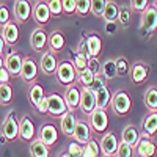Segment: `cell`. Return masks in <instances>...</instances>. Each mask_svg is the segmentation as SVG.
Instances as JSON below:
<instances>
[{"mask_svg":"<svg viewBox=\"0 0 157 157\" xmlns=\"http://www.w3.org/2000/svg\"><path fill=\"white\" fill-rule=\"evenodd\" d=\"M60 157H74V155H71V154H69L68 151H64V152H63V154H61Z\"/></svg>","mask_w":157,"mask_h":157,"instance_id":"db71d44e","label":"cell"},{"mask_svg":"<svg viewBox=\"0 0 157 157\" xmlns=\"http://www.w3.org/2000/svg\"><path fill=\"white\" fill-rule=\"evenodd\" d=\"M130 75V80H132L135 85H141L148 80V75H149V68L145 61H135L132 66H130L129 71Z\"/></svg>","mask_w":157,"mask_h":157,"instance_id":"8992f818","label":"cell"},{"mask_svg":"<svg viewBox=\"0 0 157 157\" xmlns=\"http://www.w3.org/2000/svg\"><path fill=\"white\" fill-rule=\"evenodd\" d=\"M43 98H46V94H44V88L39 85V83H32L30 85V88H29V99H30V102H32V105L33 107H36L39 102H41V99Z\"/></svg>","mask_w":157,"mask_h":157,"instance_id":"f1b7e54d","label":"cell"},{"mask_svg":"<svg viewBox=\"0 0 157 157\" xmlns=\"http://www.w3.org/2000/svg\"><path fill=\"white\" fill-rule=\"evenodd\" d=\"M39 66H41V71L46 74V75H54L57 72V68H58V60L55 57L54 52L50 50H46L43 57H41V61H39Z\"/></svg>","mask_w":157,"mask_h":157,"instance_id":"5bb4252c","label":"cell"},{"mask_svg":"<svg viewBox=\"0 0 157 157\" xmlns=\"http://www.w3.org/2000/svg\"><path fill=\"white\" fill-rule=\"evenodd\" d=\"M102 157H115V155H104V154H102Z\"/></svg>","mask_w":157,"mask_h":157,"instance_id":"6f0895ef","label":"cell"},{"mask_svg":"<svg viewBox=\"0 0 157 157\" xmlns=\"http://www.w3.org/2000/svg\"><path fill=\"white\" fill-rule=\"evenodd\" d=\"M134 152H135V149L132 146H129L127 143L120 141V146H118V151H116V157H134Z\"/></svg>","mask_w":157,"mask_h":157,"instance_id":"b9f144b4","label":"cell"},{"mask_svg":"<svg viewBox=\"0 0 157 157\" xmlns=\"http://www.w3.org/2000/svg\"><path fill=\"white\" fill-rule=\"evenodd\" d=\"M152 3H154V5H152V6H154V10L157 11V2H152Z\"/></svg>","mask_w":157,"mask_h":157,"instance_id":"9f6ffc18","label":"cell"},{"mask_svg":"<svg viewBox=\"0 0 157 157\" xmlns=\"http://www.w3.org/2000/svg\"><path fill=\"white\" fill-rule=\"evenodd\" d=\"M130 19H132V10H130L129 6H120V16H118V22H120L123 27H126V25L130 22Z\"/></svg>","mask_w":157,"mask_h":157,"instance_id":"ab89813d","label":"cell"},{"mask_svg":"<svg viewBox=\"0 0 157 157\" xmlns=\"http://www.w3.org/2000/svg\"><path fill=\"white\" fill-rule=\"evenodd\" d=\"M86 43V52L90 58H98V55L102 50V39L98 33H90L85 39Z\"/></svg>","mask_w":157,"mask_h":157,"instance_id":"ffe728a7","label":"cell"},{"mask_svg":"<svg viewBox=\"0 0 157 157\" xmlns=\"http://www.w3.org/2000/svg\"><path fill=\"white\" fill-rule=\"evenodd\" d=\"M32 5L25 0H17L14 3V17L17 22H25L29 21L30 14H32Z\"/></svg>","mask_w":157,"mask_h":157,"instance_id":"cb8c5ba5","label":"cell"},{"mask_svg":"<svg viewBox=\"0 0 157 157\" xmlns=\"http://www.w3.org/2000/svg\"><path fill=\"white\" fill-rule=\"evenodd\" d=\"M118 16H120V5L113 0H107L105 10H104L102 17L107 22H118Z\"/></svg>","mask_w":157,"mask_h":157,"instance_id":"83f0119b","label":"cell"},{"mask_svg":"<svg viewBox=\"0 0 157 157\" xmlns=\"http://www.w3.org/2000/svg\"><path fill=\"white\" fill-rule=\"evenodd\" d=\"M30 155L32 157H49V148L39 138H35L33 141H30Z\"/></svg>","mask_w":157,"mask_h":157,"instance_id":"f546056e","label":"cell"},{"mask_svg":"<svg viewBox=\"0 0 157 157\" xmlns=\"http://www.w3.org/2000/svg\"><path fill=\"white\" fill-rule=\"evenodd\" d=\"M63 2V13L66 14H72L77 10V0H61Z\"/></svg>","mask_w":157,"mask_h":157,"instance_id":"7dc6e473","label":"cell"},{"mask_svg":"<svg viewBox=\"0 0 157 157\" xmlns=\"http://www.w3.org/2000/svg\"><path fill=\"white\" fill-rule=\"evenodd\" d=\"M2 38H3V41L10 46L13 44H16L17 43V39H19V27H17V24L16 22H8L3 30H2Z\"/></svg>","mask_w":157,"mask_h":157,"instance_id":"d4e9b609","label":"cell"},{"mask_svg":"<svg viewBox=\"0 0 157 157\" xmlns=\"http://www.w3.org/2000/svg\"><path fill=\"white\" fill-rule=\"evenodd\" d=\"M47 33L44 32V29H36L32 32V36H30V46L35 52H43L47 46Z\"/></svg>","mask_w":157,"mask_h":157,"instance_id":"d6986e66","label":"cell"},{"mask_svg":"<svg viewBox=\"0 0 157 157\" xmlns=\"http://www.w3.org/2000/svg\"><path fill=\"white\" fill-rule=\"evenodd\" d=\"M22 61H24V57L17 54V52H10L5 57V68L10 72V75H21Z\"/></svg>","mask_w":157,"mask_h":157,"instance_id":"9a60e30c","label":"cell"},{"mask_svg":"<svg viewBox=\"0 0 157 157\" xmlns=\"http://www.w3.org/2000/svg\"><path fill=\"white\" fill-rule=\"evenodd\" d=\"M145 105L148 112H157V86H149L145 93Z\"/></svg>","mask_w":157,"mask_h":157,"instance_id":"4dcf8cb0","label":"cell"},{"mask_svg":"<svg viewBox=\"0 0 157 157\" xmlns=\"http://www.w3.org/2000/svg\"><path fill=\"white\" fill-rule=\"evenodd\" d=\"M151 6V2H148V0H130L129 2V8L132 11H138V13H145L148 8Z\"/></svg>","mask_w":157,"mask_h":157,"instance_id":"8d00e7d4","label":"cell"},{"mask_svg":"<svg viewBox=\"0 0 157 157\" xmlns=\"http://www.w3.org/2000/svg\"><path fill=\"white\" fill-rule=\"evenodd\" d=\"M13 88L10 83H5V85H0V104L2 105H8L13 101Z\"/></svg>","mask_w":157,"mask_h":157,"instance_id":"e575fe53","label":"cell"},{"mask_svg":"<svg viewBox=\"0 0 157 157\" xmlns=\"http://www.w3.org/2000/svg\"><path fill=\"white\" fill-rule=\"evenodd\" d=\"M36 135V127L29 116H24L19 121V138L24 141H33Z\"/></svg>","mask_w":157,"mask_h":157,"instance_id":"2e32d148","label":"cell"},{"mask_svg":"<svg viewBox=\"0 0 157 157\" xmlns=\"http://www.w3.org/2000/svg\"><path fill=\"white\" fill-rule=\"evenodd\" d=\"M3 47H5V41H3L2 35H0V55H2V52H3Z\"/></svg>","mask_w":157,"mask_h":157,"instance_id":"f5cc1de1","label":"cell"},{"mask_svg":"<svg viewBox=\"0 0 157 157\" xmlns=\"http://www.w3.org/2000/svg\"><path fill=\"white\" fill-rule=\"evenodd\" d=\"M94 74L91 72L90 69H86V71H83V72H78L77 74V80H78V85H80V88H90L91 86V83H93V80H94Z\"/></svg>","mask_w":157,"mask_h":157,"instance_id":"836d02e7","label":"cell"},{"mask_svg":"<svg viewBox=\"0 0 157 157\" xmlns=\"http://www.w3.org/2000/svg\"><path fill=\"white\" fill-rule=\"evenodd\" d=\"M80 110L85 115H91L96 110V94L90 88H80Z\"/></svg>","mask_w":157,"mask_h":157,"instance_id":"9c48e42d","label":"cell"},{"mask_svg":"<svg viewBox=\"0 0 157 157\" xmlns=\"http://www.w3.org/2000/svg\"><path fill=\"white\" fill-rule=\"evenodd\" d=\"M140 25H141V32H146L148 35H151L157 30V11L154 10L152 5L141 14Z\"/></svg>","mask_w":157,"mask_h":157,"instance_id":"8fae6325","label":"cell"},{"mask_svg":"<svg viewBox=\"0 0 157 157\" xmlns=\"http://www.w3.org/2000/svg\"><path fill=\"white\" fill-rule=\"evenodd\" d=\"M38 138L41 140L44 145L47 148L50 146H54L57 140H58V132H57V127L54 124H50V123H46L41 126V129H39V134H38Z\"/></svg>","mask_w":157,"mask_h":157,"instance_id":"7c38bea8","label":"cell"},{"mask_svg":"<svg viewBox=\"0 0 157 157\" xmlns=\"http://www.w3.org/2000/svg\"><path fill=\"white\" fill-rule=\"evenodd\" d=\"M58 82L64 86H71L75 83L77 80V71L74 68L72 61L69 60H64L61 63H58V68H57V72H55Z\"/></svg>","mask_w":157,"mask_h":157,"instance_id":"3957f363","label":"cell"},{"mask_svg":"<svg viewBox=\"0 0 157 157\" xmlns=\"http://www.w3.org/2000/svg\"><path fill=\"white\" fill-rule=\"evenodd\" d=\"M2 138L5 141H14L19 138V121L14 110H10L2 123Z\"/></svg>","mask_w":157,"mask_h":157,"instance_id":"7a4b0ae2","label":"cell"},{"mask_svg":"<svg viewBox=\"0 0 157 157\" xmlns=\"http://www.w3.org/2000/svg\"><path fill=\"white\" fill-rule=\"evenodd\" d=\"M105 5H107V0H93V2H91V13H93L96 17H102Z\"/></svg>","mask_w":157,"mask_h":157,"instance_id":"60d3db41","label":"cell"},{"mask_svg":"<svg viewBox=\"0 0 157 157\" xmlns=\"http://www.w3.org/2000/svg\"><path fill=\"white\" fill-rule=\"evenodd\" d=\"M68 152L71 155H74V157H82L83 155V146L78 145V143H75V141H71L68 145Z\"/></svg>","mask_w":157,"mask_h":157,"instance_id":"ee69618b","label":"cell"},{"mask_svg":"<svg viewBox=\"0 0 157 157\" xmlns=\"http://www.w3.org/2000/svg\"><path fill=\"white\" fill-rule=\"evenodd\" d=\"M21 77L24 78V82L27 83H35L38 77V63L32 57H24L22 61V69H21Z\"/></svg>","mask_w":157,"mask_h":157,"instance_id":"52a82bcc","label":"cell"},{"mask_svg":"<svg viewBox=\"0 0 157 157\" xmlns=\"http://www.w3.org/2000/svg\"><path fill=\"white\" fill-rule=\"evenodd\" d=\"M10 72L6 71V68H0V85H5V83H10Z\"/></svg>","mask_w":157,"mask_h":157,"instance_id":"f907efd6","label":"cell"},{"mask_svg":"<svg viewBox=\"0 0 157 157\" xmlns=\"http://www.w3.org/2000/svg\"><path fill=\"white\" fill-rule=\"evenodd\" d=\"M88 120L90 129H93V132L96 134H104L109 127V116H107V110H101L96 109L93 113H91Z\"/></svg>","mask_w":157,"mask_h":157,"instance_id":"277c9868","label":"cell"},{"mask_svg":"<svg viewBox=\"0 0 157 157\" xmlns=\"http://www.w3.org/2000/svg\"><path fill=\"white\" fill-rule=\"evenodd\" d=\"M35 109H36L39 113H41V115L49 113V101H47V96H46V98H43V99H41V102H39Z\"/></svg>","mask_w":157,"mask_h":157,"instance_id":"681fc988","label":"cell"},{"mask_svg":"<svg viewBox=\"0 0 157 157\" xmlns=\"http://www.w3.org/2000/svg\"><path fill=\"white\" fill-rule=\"evenodd\" d=\"M141 129L143 132L148 137H154L157 134V112H148L146 116L141 121Z\"/></svg>","mask_w":157,"mask_h":157,"instance_id":"44dd1931","label":"cell"},{"mask_svg":"<svg viewBox=\"0 0 157 157\" xmlns=\"http://www.w3.org/2000/svg\"><path fill=\"white\" fill-rule=\"evenodd\" d=\"M96 94V109H101V110H107L110 107V101H112V93L109 86H102L99 88L98 91H94Z\"/></svg>","mask_w":157,"mask_h":157,"instance_id":"484cf974","label":"cell"},{"mask_svg":"<svg viewBox=\"0 0 157 157\" xmlns=\"http://www.w3.org/2000/svg\"><path fill=\"white\" fill-rule=\"evenodd\" d=\"M75 124H77V118L72 112L64 113L60 118V127H61V132L66 135V137H72L74 130H75Z\"/></svg>","mask_w":157,"mask_h":157,"instance_id":"603a6c76","label":"cell"},{"mask_svg":"<svg viewBox=\"0 0 157 157\" xmlns=\"http://www.w3.org/2000/svg\"><path fill=\"white\" fill-rule=\"evenodd\" d=\"M115 63H116V74H118V75L124 77V75H127V74H129L130 66H129V63H127V60H126L124 57L116 58V60H115Z\"/></svg>","mask_w":157,"mask_h":157,"instance_id":"f35d334b","label":"cell"},{"mask_svg":"<svg viewBox=\"0 0 157 157\" xmlns=\"http://www.w3.org/2000/svg\"><path fill=\"white\" fill-rule=\"evenodd\" d=\"M49 101V113L52 116H63L64 113H68V107H66V102H64V98L60 96L58 93H52L47 96Z\"/></svg>","mask_w":157,"mask_h":157,"instance_id":"ba28073f","label":"cell"},{"mask_svg":"<svg viewBox=\"0 0 157 157\" xmlns=\"http://www.w3.org/2000/svg\"><path fill=\"white\" fill-rule=\"evenodd\" d=\"M10 17H11V16H10L8 6H6V5H0V27H5L8 22H11Z\"/></svg>","mask_w":157,"mask_h":157,"instance_id":"f6af8a7d","label":"cell"},{"mask_svg":"<svg viewBox=\"0 0 157 157\" xmlns=\"http://www.w3.org/2000/svg\"><path fill=\"white\" fill-rule=\"evenodd\" d=\"M110 109L116 116H126L130 109H132V99L130 96L123 90H116L112 93V101H110Z\"/></svg>","mask_w":157,"mask_h":157,"instance_id":"6da1fadb","label":"cell"},{"mask_svg":"<svg viewBox=\"0 0 157 157\" xmlns=\"http://www.w3.org/2000/svg\"><path fill=\"white\" fill-rule=\"evenodd\" d=\"M47 44H49V50L50 52H60L64 47V35L60 30H55L49 35L47 39Z\"/></svg>","mask_w":157,"mask_h":157,"instance_id":"4316f807","label":"cell"},{"mask_svg":"<svg viewBox=\"0 0 157 157\" xmlns=\"http://www.w3.org/2000/svg\"><path fill=\"white\" fill-rule=\"evenodd\" d=\"M118 146H120V140L115 135V132H107L104 134L101 143H99V148L101 152L104 155H115L118 151Z\"/></svg>","mask_w":157,"mask_h":157,"instance_id":"30bf717a","label":"cell"},{"mask_svg":"<svg viewBox=\"0 0 157 157\" xmlns=\"http://www.w3.org/2000/svg\"><path fill=\"white\" fill-rule=\"evenodd\" d=\"M116 32V22H107V33L113 35Z\"/></svg>","mask_w":157,"mask_h":157,"instance_id":"816d5d0a","label":"cell"},{"mask_svg":"<svg viewBox=\"0 0 157 157\" xmlns=\"http://www.w3.org/2000/svg\"><path fill=\"white\" fill-rule=\"evenodd\" d=\"M3 64H5L3 63V58H2V55H0V68H3Z\"/></svg>","mask_w":157,"mask_h":157,"instance_id":"11a10c76","label":"cell"},{"mask_svg":"<svg viewBox=\"0 0 157 157\" xmlns=\"http://www.w3.org/2000/svg\"><path fill=\"white\" fill-rule=\"evenodd\" d=\"M140 130L137 129V126L134 124H127L124 129H123V134H121V141L123 143H127L129 146H132L135 148L137 146V143L140 140Z\"/></svg>","mask_w":157,"mask_h":157,"instance_id":"7402d4cb","label":"cell"},{"mask_svg":"<svg viewBox=\"0 0 157 157\" xmlns=\"http://www.w3.org/2000/svg\"><path fill=\"white\" fill-rule=\"evenodd\" d=\"M88 60H90L88 55H83V54H78V52H77V55L74 57V61H72V64H74V68H75L77 74H78V72H83V71L88 69Z\"/></svg>","mask_w":157,"mask_h":157,"instance_id":"d590c367","label":"cell"},{"mask_svg":"<svg viewBox=\"0 0 157 157\" xmlns=\"http://www.w3.org/2000/svg\"><path fill=\"white\" fill-rule=\"evenodd\" d=\"M91 11V2L90 0H77V10L75 13L78 16H86Z\"/></svg>","mask_w":157,"mask_h":157,"instance_id":"7bdbcfd3","label":"cell"},{"mask_svg":"<svg viewBox=\"0 0 157 157\" xmlns=\"http://www.w3.org/2000/svg\"><path fill=\"white\" fill-rule=\"evenodd\" d=\"M134 149H135V152H137L138 157H154L155 155V151H157L155 141L151 137L145 135V134L140 135V140H138L137 146Z\"/></svg>","mask_w":157,"mask_h":157,"instance_id":"5b68a950","label":"cell"},{"mask_svg":"<svg viewBox=\"0 0 157 157\" xmlns=\"http://www.w3.org/2000/svg\"><path fill=\"white\" fill-rule=\"evenodd\" d=\"M75 143H78V145H86V143L91 140V129H90V124L86 121H82L78 120L77 124H75V130L74 134L71 137Z\"/></svg>","mask_w":157,"mask_h":157,"instance_id":"4fadbf2b","label":"cell"},{"mask_svg":"<svg viewBox=\"0 0 157 157\" xmlns=\"http://www.w3.org/2000/svg\"><path fill=\"white\" fill-rule=\"evenodd\" d=\"M47 6H49V11H50V16L58 17V16L63 14V2L61 0H49Z\"/></svg>","mask_w":157,"mask_h":157,"instance_id":"74e56055","label":"cell"},{"mask_svg":"<svg viewBox=\"0 0 157 157\" xmlns=\"http://www.w3.org/2000/svg\"><path fill=\"white\" fill-rule=\"evenodd\" d=\"M82 157H101V148L96 140L91 138L83 146V155Z\"/></svg>","mask_w":157,"mask_h":157,"instance_id":"d6a6232c","label":"cell"},{"mask_svg":"<svg viewBox=\"0 0 157 157\" xmlns=\"http://www.w3.org/2000/svg\"><path fill=\"white\" fill-rule=\"evenodd\" d=\"M101 75L105 78V80H113L118 75L116 74V63H115L113 58H109L107 61H104L102 69H101Z\"/></svg>","mask_w":157,"mask_h":157,"instance_id":"1f68e13d","label":"cell"},{"mask_svg":"<svg viewBox=\"0 0 157 157\" xmlns=\"http://www.w3.org/2000/svg\"><path fill=\"white\" fill-rule=\"evenodd\" d=\"M64 102L69 112H74L78 105H80V86L71 85L68 86L66 93H64Z\"/></svg>","mask_w":157,"mask_h":157,"instance_id":"ac0fdd59","label":"cell"},{"mask_svg":"<svg viewBox=\"0 0 157 157\" xmlns=\"http://www.w3.org/2000/svg\"><path fill=\"white\" fill-rule=\"evenodd\" d=\"M88 69L93 72L94 75H101V69H102V64L98 58H90L88 60Z\"/></svg>","mask_w":157,"mask_h":157,"instance_id":"bcb514c9","label":"cell"},{"mask_svg":"<svg viewBox=\"0 0 157 157\" xmlns=\"http://www.w3.org/2000/svg\"><path fill=\"white\" fill-rule=\"evenodd\" d=\"M33 19L36 21L38 25H41V29L50 21V11H49V6H47V2H38L35 6H33Z\"/></svg>","mask_w":157,"mask_h":157,"instance_id":"e0dca14e","label":"cell"},{"mask_svg":"<svg viewBox=\"0 0 157 157\" xmlns=\"http://www.w3.org/2000/svg\"><path fill=\"white\" fill-rule=\"evenodd\" d=\"M105 85H107V80H105V78H104L102 75H96L94 80H93V83H91V86H90V90H91V91H98L99 88L105 86Z\"/></svg>","mask_w":157,"mask_h":157,"instance_id":"c3c4849f","label":"cell"}]
</instances>
